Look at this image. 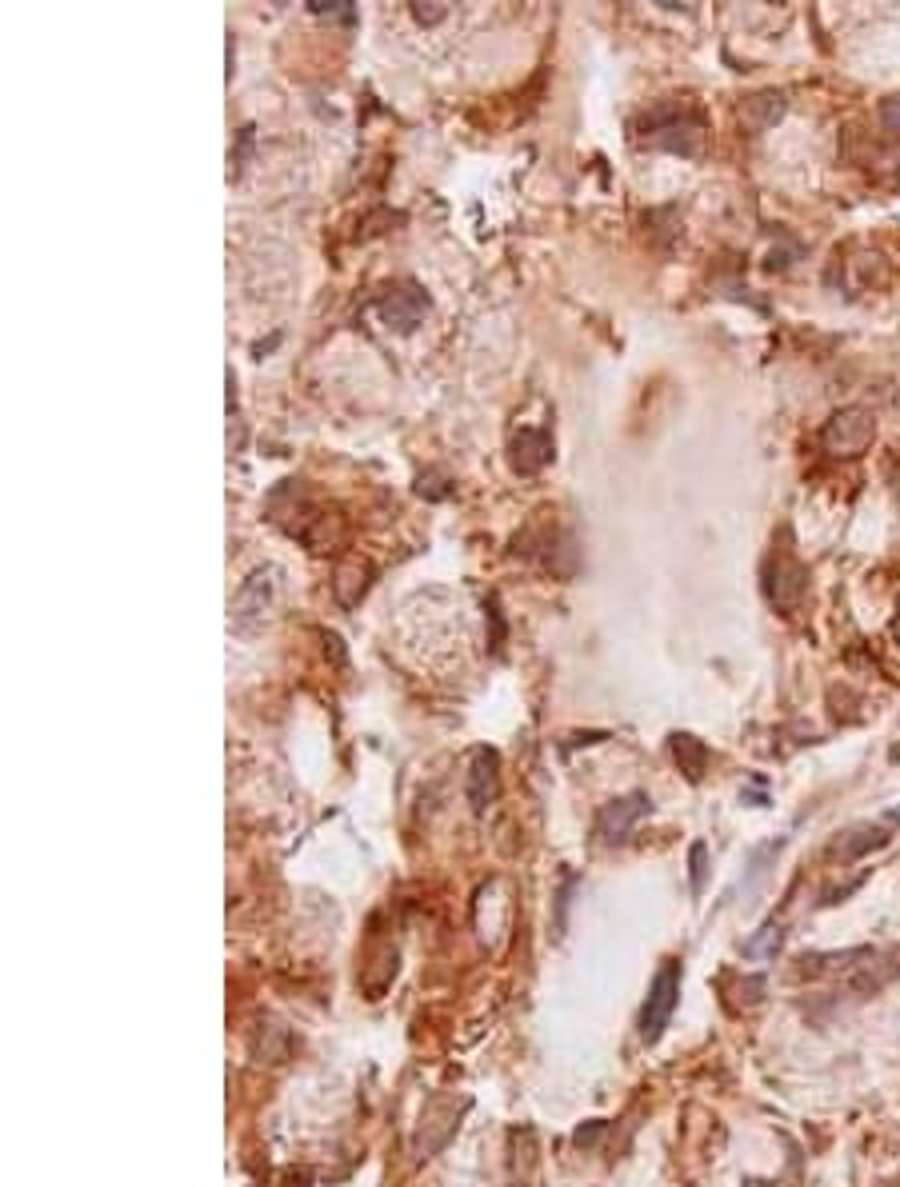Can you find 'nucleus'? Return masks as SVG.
<instances>
[{"label": "nucleus", "mask_w": 900, "mask_h": 1187, "mask_svg": "<svg viewBox=\"0 0 900 1187\" xmlns=\"http://www.w3.org/2000/svg\"><path fill=\"white\" fill-rule=\"evenodd\" d=\"M641 137L653 149L697 156L704 144V113L692 105H656L644 113Z\"/></svg>", "instance_id": "nucleus-1"}, {"label": "nucleus", "mask_w": 900, "mask_h": 1187, "mask_svg": "<svg viewBox=\"0 0 900 1187\" xmlns=\"http://www.w3.org/2000/svg\"><path fill=\"white\" fill-rule=\"evenodd\" d=\"M680 979H685L680 960H665V964L656 967L653 984H648V1000H644V1012H641L644 1044H656V1039L665 1036L668 1020H673V1012H677V1003H680Z\"/></svg>", "instance_id": "nucleus-2"}, {"label": "nucleus", "mask_w": 900, "mask_h": 1187, "mask_svg": "<svg viewBox=\"0 0 900 1187\" xmlns=\"http://www.w3.org/2000/svg\"><path fill=\"white\" fill-rule=\"evenodd\" d=\"M877 440V420H873V412L861 404L853 408H841V412H832V420L820 428V448L829 456H861L868 453V444Z\"/></svg>", "instance_id": "nucleus-3"}, {"label": "nucleus", "mask_w": 900, "mask_h": 1187, "mask_svg": "<svg viewBox=\"0 0 900 1187\" xmlns=\"http://www.w3.org/2000/svg\"><path fill=\"white\" fill-rule=\"evenodd\" d=\"M277 576H281V572L272 568V564H265V568L248 572L245 580H241V588H236V596H233V628L253 632L265 624V616H269L272 604H277Z\"/></svg>", "instance_id": "nucleus-4"}, {"label": "nucleus", "mask_w": 900, "mask_h": 1187, "mask_svg": "<svg viewBox=\"0 0 900 1187\" xmlns=\"http://www.w3.org/2000/svg\"><path fill=\"white\" fill-rule=\"evenodd\" d=\"M764 592L781 612H796L800 600L808 596V568L788 548H776L769 564H764Z\"/></svg>", "instance_id": "nucleus-5"}, {"label": "nucleus", "mask_w": 900, "mask_h": 1187, "mask_svg": "<svg viewBox=\"0 0 900 1187\" xmlns=\"http://www.w3.org/2000/svg\"><path fill=\"white\" fill-rule=\"evenodd\" d=\"M465 796L472 803V812H489L496 803V796H501V756H496V748H472Z\"/></svg>", "instance_id": "nucleus-6"}, {"label": "nucleus", "mask_w": 900, "mask_h": 1187, "mask_svg": "<svg viewBox=\"0 0 900 1187\" xmlns=\"http://www.w3.org/2000/svg\"><path fill=\"white\" fill-rule=\"evenodd\" d=\"M644 815H648V796L644 791H629L620 800H608L597 812V836L605 844H620V839L632 836V827L641 824Z\"/></svg>", "instance_id": "nucleus-7"}, {"label": "nucleus", "mask_w": 900, "mask_h": 1187, "mask_svg": "<svg viewBox=\"0 0 900 1187\" xmlns=\"http://www.w3.org/2000/svg\"><path fill=\"white\" fill-rule=\"evenodd\" d=\"M376 313H381V320H385L388 328L412 332V328L424 320V313H429V296H424L417 284H397V289H388L385 296L376 301Z\"/></svg>", "instance_id": "nucleus-8"}, {"label": "nucleus", "mask_w": 900, "mask_h": 1187, "mask_svg": "<svg viewBox=\"0 0 900 1187\" xmlns=\"http://www.w3.org/2000/svg\"><path fill=\"white\" fill-rule=\"evenodd\" d=\"M552 432L549 428H521L513 436V444H509V460H513V472H521V477H533V472H540V468L549 465L552 456Z\"/></svg>", "instance_id": "nucleus-9"}, {"label": "nucleus", "mask_w": 900, "mask_h": 1187, "mask_svg": "<svg viewBox=\"0 0 900 1187\" xmlns=\"http://www.w3.org/2000/svg\"><path fill=\"white\" fill-rule=\"evenodd\" d=\"M897 976H900V948L897 952H873V948H868L865 960L849 972V988H853L856 996H873V991H880Z\"/></svg>", "instance_id": "nucleus-10"}, {"label": "nucleus", "mask_w": 900, "mask_h": 1187, "mask_svg": "<svg viewBox=\"0 0 900 1187\" xmlns=\"http://www.w3.org/2000/svg\"><path fill=\"white\" fill-rule=\"evenodd\" d=\"M369 576H373V564L364 556H344L337 568V580H332V592L344 608L361 604V596L369 592Z\"/></svg>", "instance_id": "nucleus-11"}, {"label": "nucleus", "mask_w": 900, "mask_h": 1187, "mask_svg": "<svg viewBox=\"0 0 900 1187\" xmlns=\"http://www.w3.org/2000/svg\"><path fill=\"white\" fill-rule=\"evenodd\" d=\"M668 748H673V760H677L680 772H685L692 784L701 780L704 768L713 764V752H709V744H704V740H697L692 732H673V736H668Z\"/></svg>", "instance_id": "nucleus-12"}, {"label": "nucleus", "mask_w": 900, "mask_h": 1187, "mask_svg": "<svg viewBox=\"0 0 900 1187\" xmlns=\"http://www.w3.org/2000/svg\"><path fill=\"white\" fill-rule=\"evenodd\" d=\"M885 844H889V832H885V827L861 824V827H849V832L832 844V856L856 860V856H865V851H873V848H885Z\"/></svg>", "instance_id": "nucleus-13"}, {"label": "nucleus", "mask_w": 900, "mask_h": 1187, "mask_svg": "<svg viewBox=\"0 0 900 1187\" xmlns=\"http://www.w3.org/2000/svg\"><path fill=\"white\" fill-rule=\"evenodd\" d=\"M784 113V93H757L740 105V120L749 132H764L772 120H781Z\"/></svg>", "instance_id": "nucleus-14"}, {"label": "nucleus", "mask_w": 900, "mask_h": 1187, "mask_svg": "<svg viewBox=\"0 0 900 1187\" xmlns=\"http://www.w3.org/2000/svg\"><path fill=\"white\" fill-rule=\"evenodd\" d=\"M781 943H784V924L764 920L749 940H745V955H749V960H772V955L781 952Z\"/></svg>", "instance_id": "nucleus-15"}, {"label": "nucleus", "mask_w": 900, "mask_h": 1187, "mask_svg": "<svg viewBox=\"0 0 900 1187\" xmlns=\"http://www.w3.org/2000/svg\"><path fill=\"white\" fill-rule=\"evenodd\" d=\"M308 9L316 12V16H340V21H357V9H352L349 0H308Z\"/></svg>", "instance_id": "nucleus-16"}, {"label": "nucleus", "mask_w": 900, "mask_h": 1187, "mask_svg": "<svg viewBox=\"0 0 900 1187\" xmlns=\"http://www.w3.org/2000/svg\"><path fill=\"white\" fill-rule=\"evenodd\" d=\"M248 149H253V125H245V129L236 132V149L229 152V164H233V176H241V173H245Z\"/></svg>", "instance_id": "nucleus-17"}, {"label": "nucleus", "mask_w": 900, "mask_h": 1187, "mask_svg": "<svg viewBox=\"0 0 900 1187\" xmlns=\"http://www.w3.org/2000/svg\"><path fill=\"white\" fill-rule=\"evenodd\" d=\"M689 863H692V892H701V888H704V863H709V844H701V839H697V844H692V851H689Z\"/></svg>", "instance_id": "nucleus-18"}, {"label": "nucleus", "mask_w": 900, "mask_h": 1187, "mask_svg": "<svg viewBox=\"0 0 900 1187\" xmlns=\"http://www.w3.org/2000/svg\"><path fill=\"white\" fill-rule=\"evenodd\" d=\"M880 125H885L892 137H900V93L880 101Z\"/></svg>", "instance_id": "nucleus-19"}, {"label": "nucleus", "mask_w": 900, "mask_h": 1187, "mask_svg": "<svg viewBox=\"0 0 900 1187\" xmlns=\"http://www.w3.org/2000/svg\"><path fill=\"white\" fill-rule=\"evenodd\" d=\"M605 1128H608L605 1119H588L585 1128H576L573 1143H576V1148H593V1143H597L600 1136H605Z\"/></svg>", "instance_id": "nucleus-20"}, {"label": "nucleus", "mask_w": 900, "mask_h": 1187, "mask_svg": "<svg viewBox=\"0 0 900 1187\" xmlns=\"http://www.w3.org/2000/svg\"><path fill=\"white\" fill-rule=\"evenodd\" d=\"M489 620H492V653H501V644H504V616H501V604H496V596H489Z\"/></svg>", "instance_id": "nucleus-21"}, {"label": "nucleus", "mask_w": 900, "mask_h": 1187, "mask_svg": "<svg viewBox=\"0 0 900 1187\" xmlns=\"http://www.w3.org/2000/svg\"><path fill=\"white\" fill-rule=\"evenodd\" d=\"M412 16L421 24H436L441 16H445V9H424V4H412Z\"/></svg>", "instance_id": "nucleus-22"}, {"label": "nucleus", "mask_w": 900, "mask_h": 1187, "mask_svg": "<svg viewBox=\"0 0 900 1187\" xmlns=\"http://www.w3.org/2000/svg\"><path fill=\"white\" fill-rule=\"evenodd\" d=\"M740 1187H776V1184H769V1179H745Z\"/></svg>", "instance_id": "nucleus-23"}, {"label": "nucleus", "mask_w": 900, "mask_h": 1187, "mask_svg": "<svg viewBox=\"0 0 900 1187\" xmlns=\"http://www.w3.org/2000/svg\"><path fill=\"white\" fill-rule=\"evenodd\" d=\"M889 820H892V824H900V808H892V812H889Z\"/></svg>", "instance_id": "nucleus-24"}]
</instances>
